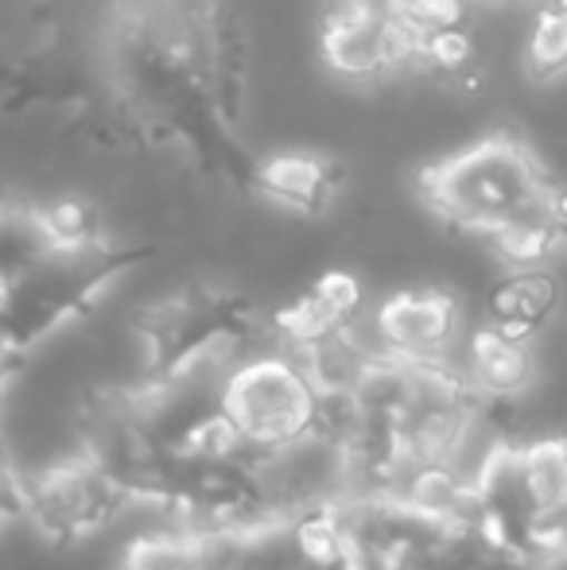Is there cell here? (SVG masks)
Segmentation results:
<instances>
[{"label": "cell", "instance_id": "1", "mask_svg": "<svg viewBox=\"0 0 567 570\" xmlns=\"http://www.w3.org/2000/svg\"><path fill=\"white\" fill-rule=\"evenodd\" d=\"M420 195L447 226L490 240L514 222L553 210L556 183H548L529 144L509 132H493L431 164L420 175Z\"/></svg>", "mask_w": 567, "mask_h": 570}, {"label": "cell", "instance_id": "2", "mask_svg": "<svg viewBox=\"0 0 567 570\" xmlns=\"http://www.w3.org/2000/svg\"><path fill=\"white\" fill-rule=\"evenodd\" d=\"M323 396L287 345L245 353L218 384V407L234 423L245 454L261 458L319 428Z\"/></svg>", "mask_w": 567, "mask_h": 570}, {"label": "cell", "instance_id": "3", "mask_svg": "<svg viewBox=\"0 0 567 570\" xmlns=\"http://www.w3.org/2000/svg\"><path fill=\"white\" fill-rule=\"evenodd\" d=\"M133 501L137 497L129 485L86 446L28 473V524L51 548H82L98 540Z\"/></svg>", "mask_w": 567, "mask_h": 570}, {"label": "cell", "instance_id": "4", "mask_svg": "<svg viewBox=\"0 0 567 570\" xmlns=\"http://www.w3.org/2000/svg\"><path fill=\"white\" fill-rule=\"evenodd\" d=\"M323 62L346 82H381L404 67H417V43L397 12L365 0H331L319 31Z\"/></svg>", "mask_w": 567, "mask_h": 570}, {"label": "cell", "instance_id": "5", "mask_svg": "<svg viewBox=\"0 0 567 570\" xmlns=\"http://www.w3.org/2000/svg\"><path fill=\"white\" fill-rule=\"evenodd\" d=\"M370 342L401 361L454 357L462 342V307L443 287H404L381 299L370 315Z\"/></svg>", "mask_w": 567, "mask_h": 570}, {"label": "cell", "instance_id": "6", "mask_svg": "<svg viewBox=\"0 0 567 570\" xmlns=\"http://www.w3.org/2000/svg\"><path fill=\"white\" fill-rule=\"evenodd\" d=\"M462 368H467L470 384L486 404L509 407L532 392L537 384V350L529 338H514V334L498 331V326H478L462 342Z\"/></svg>", "mask_w": 567, "mask_h": 570}, {"label": "cell", "instance_id": "7", "mask_svg": "<svg viewBox=\"0 0 567 570\" xmlns=\"http://www.w3.org/2000/svg\"><path fill=\"white\" fill-rule=\"evenodd\" d=\"M365 311V292L362 279L350 276V272H323L300 299H292L287 307L276 311V342L287 350H300V345L326 338L334 331H346L362 318Z\"/></svg>", "mask_w": 567, "mask_h": 570}, {"label": "cell", "instance_id": "8", "mask_svg": "<svg viewBox=\"0 0 567 570\" xmlns=\"http://www.w3.org/2000/svg\"><path fill=\"white\" fill-rule=\"evenodd\" d=\"M253 183H257L261 195L273 198L284 210L323 214L339 198L342 167L339 159L315 156V151H281L253 171Z\"/></svg>", "mask_w": 567, "mask_h": 570}, {"label": "cell", "instance_id": "9", "mask_svg": "<svg viewBox=\"0 0 567 570\" xmlns=\"http://www.w3.org/2000/svg\"><path fill=\"white\" fill-rule=\"evenodd\" d=\"M556 307H560V279L548 272V264L537 268H509V276H501L490 287L486 299V323L498 331L514 334V338H537L548 323H553Z\"/></svg>", "mask_w": 567, "mask_h": 570}, {"label": "cell", "instance_id": "10", "mask_svg": "<svg viewBox=\"0 0 567 570\" xmlns=\"http://www.w3.org/2000/svg\"><path fill=\"white\" fill-rule=\"evenodd\" d=\"M121 570H203V535L195 528H156L121 551Z\"/></svg>", "mask_w": 567, "mask_h": 570}, {"label": "cell", "instance_id": "11", "mask_svg": "<svg viewBox=\"0 0 567 570\" xmlns=\"http://www.w3.org/2000/svg\"><path fill=\"white\" fill-rule=\"evenodd\" d=\"M525 67L537 82H556L567 75V4L540 0L525 36Z\"/></svg>", "mask_w": 567, "mask_h": 570}, {"label": "cell", "instance_id": "12", "mask_svg": "<svg viewBox=\"0 0 567 570\" xmlns=\"http://www.w3.org/2000/svg\"><path fill=\"white\" fill-rule=\"evenodd\" d=\"M47 248L51 245H47L43 229H39L36 206L0 203V276L8 284H16Z\"/></svg>", "mask_w": 567, "mask_h": 570}, {"label": "cell", "instance_id": "13", "mask_svg": "<svg viewBox=\"0 0 567 570\" xmlns=\"http://www.w3.org/2000/svg\"><path fill=\"white\" fill-rule=\"evenodd\" d=\"M39 229H43L47 245L51 248H78V245H94V240H106L98 226V214L86 198H51V203L36 206Z\"/></svg>", "mask_w": 567, "mask_h": 570}, {"label": "cell", "instance_id": "14", "mask_svg": "<svg viewBox=\"0 0 567 570\" xmlns=\"http://www.w3.org/2000/svg\"><path fill=\"white\" fill-rule=\"evenodd\" d=\"M532 570H567V543L556 551H548V556L532 559Z\"/></svg>", "mask_w": 567, "mask_h": 570}]
</instances>
